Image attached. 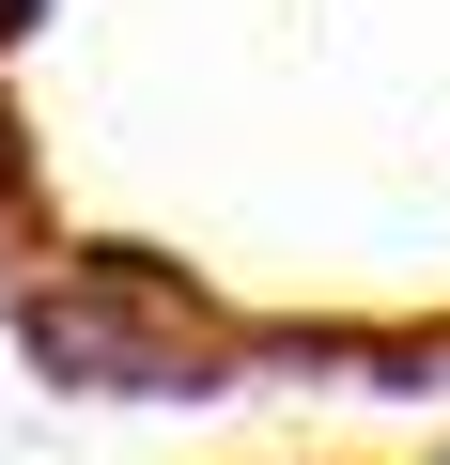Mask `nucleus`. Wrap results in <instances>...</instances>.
<instances>
[{
  "instance_id": "obj_1",
  "label": "nucleus",
  "mask_w": 450,
  "mask_h": 465,
  "mask_svg": "<svg viewBox=\"0 0 450 465\" xmlns=\"http://www.w3.org/2000/svg\"><path fill=\"white\" fill-rule=\"evenodd\" d=\"M32 16H63V0H0V63H16V47H32Z\"/></svg>"
}]
</instances>
